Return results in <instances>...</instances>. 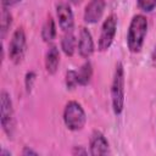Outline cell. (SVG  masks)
I'll list each match as a JSON object with an SVG mask.
<instances>
[{
  "label": "cell",
  "mask_w": 156,
  "mask_h": 156,
  "mask_svg": "<svg viewBox=\"0 0 156 156\" xmlns=\"http://www.w3.org/2000/svg\"><path fill=\"white\" fill-rule=\"evenodd\" d=\"M147 28L149 22L146 16L138 13L132 17L127 30V46L130 52L136 54L141 50L147 34Z\"/></svg>",
  "instance_id": "cell-1"
},
{
  "label": "cell",
  "mask_w": 156,
  "mask_h": 156,
  "mask_svg": "<svg viewBox=\"0 0 156 156\" xmlns=\"http://www.w3.org/2000/svg\"><path fill=\"white\" fill-rule=\"evenodd\" d=\"M126 74H124V66L122 62H117L113 72L112 84H111V104L112 110L116 116H119L124 108L126 101Z\"/></svg>",
  "instance_id": "cell-2"
},
{
  "label": "cell",
  "mask_w": 156,
  "mask_h": 156,
  "mask_svg": "<svg viewBox=\"0 0 156 156\" xmlns=\"http://www.w3.org/2000/svg\"><path fill=\"white\" fill-rule=\"evenodd\" d=\"M63 123L72 132L82 130L87 123V115L78 101H68L63 108Z\"/></svg>",
  "instance_id": "cell-3"
},
{
  "label": "cell",
  "mask_w": 156,
  "mask_h": 156,
  "mask_svg": "<svg viewBox=\"0 0 156 156\" xmlns=\"http://www.w3.org/2000/svg\"><path fill=\"white\" fill-rule=\"evenodd\" d=\"M0 123L2 127L4 133L12 138L15 133V113L12 107V100L10 94L6 90L0 93Z\"/></svg>",
  "instance_id": "cell-4"
},
{
  "label": "cell",
  "mask_w": 156,
  "mask_h": 156,
  "mask_svg": "<svg viewBox=\"0 0 156 156\" xmlns=\"http://www.w3.org/2000/svg\"><path fill=\"white\" fill-rule=\"evenodd\" d=\"M26 50H27V38H26V32L22 27L17 28L9 43V58L15 63L18 65L22 62V60L24 58L26 55Z\"/></svg>",
  "instance_id": "cell-5"
},
{
  "label": "cell",
  "mask_w": 156,
  "mask_h": 156,
  "mask_svg": "<svg viewBox=\"0 0 156 156\" xmlns=\"http://www.w3.org/2000/svg\"><path fill=\"white\" fill-rule=\"evenodd\" d=\"M116 32H117V16L111 13L108 15L101 26V32L99 35V40H98V50L104 52L107 51L111 45L113 44L115 37H116Z\"/></svg>",
  "instance_id": "cell-6"
},
{
  "label": "cell",
  "mask_w": 156,
  "mask_h": 156,
  "mask_svg": "<svg viewBox=\"0 0 156 156\" xmlns=\"http://www.w3.org/2000/svg\"><path fill=\"white\" fill-rule=\"evenodd\" d=\"M89 154L91 156H102L110 154V144L100 130H94L89 139Z\"/></svg>",
  "instance_id": "cell-7"
},
{
  "label": "cell",
  "mask_w": 156,
  "mask_h": 156,
  "mask_svg": "<svg viewBox=\"0 0 156 156\" xmlns=\"http://www.w3.org/2000/svg\"><path fill=\"white\" fill-rule=\"evenodd\" d=\"M105 7H106L105 0H89L84 9V15H83L84 22L88 24L98 23L105 12Z\"/></svg>",
  "instance_id": "cell-8"
},
{
  "label": "cell",
  "mask_w": 156,
  "mask_h": 156,
  "mask_svg": "<svg viewBox=\"0 0 156 156\" xmlns=\"http://www.w3.org/2000/svg\"><path fill=\"white\" fill-rule=\"evenodd\" d=\"M56 16L58 20V27L62 32H73L74 28V16L71 6L66 2H60L56 5Z\"/></svg>",
  "instance_id": "cell-9"
},
{
  "label": "cell",
  "mask_w": 156,
  "mask_h": 156,
  "mask_svg": "<svg viewBox=\"0 0 156 156\" xmlns=\"http://www.w3.org/2000/svg\"><path fill=\"white\" fill-rule=\"evenodd\" d=\"M77 50L80 57L83 58H89L95 50V45H94V40H93V35L89 32L88 28L82 27L79 30V35H78V43H77Z\"/></svg>",
  "instance_id": "cell-10"
},
{
  "label": "cell",
  "mask_w": 156,
  "mask_h": 156,
  "mask_svg": "<svg viewBox=\"0 0 156 156\" xmlns=\"http://www.w3.org/2000/svg\"><path fill=\"white\" fill-rule=\"evenodd\" d=\"M60 65V51L56 45H50L45 54V69L49 74H55Z\"/></svg>",
  "instance_id": "cell-11"
},
{
  "label": "cell",
  "mask_w": 156,
  "mask_h": 156,
  "mask_svg": "<svg viewBox=\"0 0 156 156\" xmlns=\"http://www.w3.org/2000/svg\"><path fill=\"white\" fill-rule=\"evenodd\" d=\"M77 43L78 40L76 39V35L73 34V32H65L62 38H61V50L63 51V54L68 57H72L76 49H77Z\"/></svg>",
  "instance_id": "cell-12"
},
{
  "label": "cell",
  "mask_w": 156,
  "mask_h": 156,
  "mask_svg": "<svg viewBox=\"0 0 156 156\" xmlns=\"http://www.w3.org/2000/svg\"><path fill=\"white\" fill-rule=\"evenodd\" d=\"M41 39L45 41V43H52L54 39L56 38V34H57V29H56V23L54 21V18L51 16H49L45 21V23L43 24V28H41Z\"/></svg>",
  "instance_id": "cell-13"
},
{
  "label": "cell",
  "mask_w": 156,
  "mask_h": 156,
  "mask_svg": "<svg viewBox=\"0 0 156 156\" xmlns=\"http://www.w3.org/2000/svg\"><path fill=\"white\" fill-rule=\"evenodd\" d=\"M77 76H78V83L82 87H85L90 83L91 77H93V66L89 61H85L80 68L77 71Z\"/></svg>",
  "instance_id": "cell-14"
},
{
  "label": "cell",
  "mask_w": 156,
  "mask_h": 156,
  "mask_svg": "<svg viewBox=\"0 0 156 156\" xmlns=\"http://www.w3.org/2000/svg\"><path fill=\"white\" fill-rule=\"evenodd\" d=\"M1 21H0V28H1V38L5 39L6 34L9 33V29L12 24V15L9 10V7H1Z\"/></svg>",
  "instance_id": "cell-15"
},
{
  "label": "cell",
  "mask_w": 156,
  "mask_h": 156,
  "mask_svg": "<svg viewBox=\"0 0 156 156\" xmlns=\"http://www.w3.org/2000/svg\"><path fill=\"white\" fill-rule=\"evenodd\" d=\"M65 84H66L67 89H74L77 85H79L77 71L69 69V71L66 72V76H65Z\"/></svg>",
  "instance_id": "cell-16"
},
{
  "label": "cell",
  "mask_w": 156,
  "mask_h": 156,
  "mask_svg": "<svg viewBox=\"0 0 156 156\" xmlns=\"http://www.w3.org/2000/svg\"><path fill=\"white\" fill-rule=\"evenodd\" d=\"M138 7L143 12H152L156 9V0H136Z\"/></svg>",
  "instance_id": "cell-17"
},
{
  "label": "cell",
  "mask_w": 156,
  "mask_h": 156,
  "mask_svg": "<svg viewBox=\"0 0 156 156\" xmlns=\"http://www.w3.org/2000/svg\"><path fill=\"white\" fill-rule=\"evenodd\" d=\"M35 73L33 71H29L26 73V77H24V87H26V90L27 93H30L32 91V88H33V84L35 82Z\"/></svg>",
  "instance_id": "cell-18"
},
{
  "label": "cell",
  "mask_w": 156,
  "mask_h": 156,
  "mask_svg": "<svg viewBox=\"0 0 156 156\" xmlns=\"http://www.w3.org/2000/svg\"><path fill=\"white\" fill-rule=\"evenodd\" d=\"M22 0H1V6L4 7H12V6H16L17 4H20Z\"/></svg>",
  "instance_id": "cell-19"
},
{
  "label": "cell",
  "mask_w": 156,
  "mask_h": 156,
  "mask_svg": "<svg viewBox=\"0 0 156 156\" xmlns=\"http://www.w3.org/2000/svg\"><path fill=\"white\" fill-rule=\"evenodd\" d=\"M72 154L73 155H88L89 151L85 150L83 146H74L73 150H72Z\"/></svg>",
  "instance_id": "cell-20"
},
{
  "label": "cell",
  "mask_w": 156,
  "mask_h": 156,
  "mask_svg": "<svg viewBox=\"0 0 156 156\" xmlns=\"http://www.w3.org/2000/svg\"><path fill=\"white\" fill-rule=\"evenodd\" d=\"M22 155L23 156H28V155H38V152L35 151V150H33V149H30L29 146H24V149H23V151H22Z\"/></svg>",
  "instance_id": "cell-21"
},
{
  "label": "cell",
  "mask_w": 156,
  "mask_h": 156,
  "mask_svg": "<svg viewBox=\"0 0 156 156\" xmlns=\"http://www.w3.org/2000/svg\"><path fill=\"white\" fill-rule=\"evenodd\" d=\"M150 60H151V63H152L154 66H156V45L154 46V49H152V51H151Z\"/></svg>",
  "instance_id": "cell-22"
},
{
  "label": "cell",
  "mask_w": 156,
  "mask_h": 156,
  "mask_svg": "<svg viewBox=\"0 0 156 156\" xmlns=\"http://www.w3.org/2000/svg\"><path fill=\"white\" fill-rule=\"evenodd\" d=\"M5 155L11 156V152H10V151H6V150H4V149H2V150L0 151V156H5Z\"/></svg>",
  "instance_id": "cell-23"
},
{
  "label": "cell",
  "mask_w": 156,
  "mask_h": 156,
  "mask_svg": "<svg viewBox=\"0 0 156 156\" xmlns=\"http://www.w3.org/2000/svg\"><path fill=\"white\" fill-rule=\"evenodd\" d=\"M68 1H69L71 4H73V5H79L83 0H68Z\"/></svg>",
  "instance_id": "cell-24"
}]
</instances>
